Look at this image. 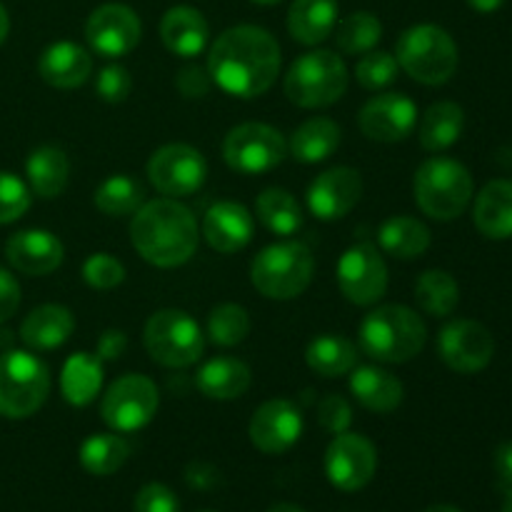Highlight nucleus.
Segmentation results:
<instances>
[{
    "label": "nucleus",
    "mask_w": 512,
    "mask_h": 512,
    "mask_svg": "<svg viewBox=\"0 0 512 512\" xmlns=\"http://www.w3.org/2000/svg\"><path fill=\"white\" fill-rule=\"evenodd\" d=\"M280 45L258 25H235L220 33L208 53L210 80L233 98L268 93L280 73Z\"/></svg>",
    "instance_id": "nucleus-1"
},
{
    "label": "nucleus",
    "mask_w": 512,
    "mask_h": 512,
    "mask_svg": "<svg viewBox=\"0 0 512 512\" xmlns=\"http://www.w3.org/2000/svg\"><path fill=\"white\" fill-rule=\"evenodd\" d=\"M198 220L175 198L143 203L130 223V240L145 263L155 268H178L198 248Z\"/></svg>",
    "instance_id": "nucleus-2"
},
{
    "label": "nucleus",
    "mask_w": 512,
    "mask_h": 512,
    "mask_svg": "<svg viewBox=\"0 0 512 512\" xmlns=\"http://www.w3.org/2000/svg\"><path fill=\"white\" fill-rule=\"evenodd\" d=\"M425 340H428V328L423 318L405 305L375 308L360 325V348L378 363H408L420 355Z\"/></svg>",
    "instance_id": "nucleus-3"
},
{
    "label": "nucleus",
    "mask_w": 512,
    "mask_h": 512,
    "mask_svg": "<svg viewBox=\"0 0 512 512\" xmlns=\"http://www.w3.org/2000/svg\"><path fill=\"white\" fill-rule=\"evenodd\" d=\"M313 253L300 240L273 243L255 255L250 280L263 298L293 300L308 290L313 280Z\"/></svg>",
    "instance_id": "nucleus-4"
},
{
    "label": "nucleus",
    "mask_w": 512,
    "mask_h": 512,
    "mask_svg": "<svg viewBox=\"0 0 512 512\" xmlns=\"http://www.w3.org/2000/svg\"><path fill=\"white\" fill-rule=\"evenodd\" d=\"M395 60L418 83L443 85L458 70V45L440 25L420 23L400 35Z\"/></svg>",
    "instance_id": "nucleus-5"
},
{
    "label": "nucleus",
    "mask_w": 512,
    "mask_h": 512,
    "mask_svg": "<svg viewBox=\"0 0 512 512\" xmlns=\"http://www.w3.org/2000/svg\"><path fill=\"white\" fill-rule=\"evenodd\" d=\"M418 208L433 220H455L473 200V175L453 158H430L413 180Z\"/></svg>",
    "instance_id": "nucleus-6"
},
{
    "label": "nucleus",
    "mask_w": 512,
    "mask_h": 512,
    "mask_svg": "<svg viewBox=\"0 0 512 512\" xmlns=\"http://www.w3.org/2000/svg\"><path fill=\"white\" fill-rule=\"evenodd\" d=\"M283 88L298 108H328L348 90V68L333 50H313L290 65Z\"/></svg>",
    "instance_id": "nucleus-7"
},
{
    "label": "nucleus",
    "mask_w": 512,
    "mask_h": 512,
    "mask_svg": "<svg viewBox=\"0 0 512 512\" xmlns=\"http://www.w3.org/2000/svg\"><path fill=\"white\" fill-rule=\"evenodd\" d=\"M50 393V370L28 350L0 355V415L23 420L38 413Z\"/></svg>",
    "instance_id": "nucleus-8"
},
{
    "label": "nucleus",
    "mask_w": 512,
    "mask_h": 512,
    "mask_svg": "<svg viewBox=\"0 0 512 512\" xmlns=\"http://www.w3.org/2000/svg\"><path fill=\"white\" fill-rule=\"evenodd\" d=\"M143 343L155 363L165 368H188L203 358L205 335L188 313L168 308L150 315Z\"/></svg>",
    "instance_id": "nucleus-9"
},
{
    "label": "nucleus",
    "mask_w": 512,
    "mask_h": 512,
    "mask_svg": "<svg viewBox=\"0 0 512 512\" xmlns=\"http://www.w3.org/2000/svg\"><path fill=\"white\" fill-rule=\"evenodd\" d=\"M288 155L283 133L265 123L235 125L223 140V158L240 175H263L278 168Z\"/></svg>",
    "instance_id": "nucleus-10"
},
{
    "label": "nucleus",
    "mask_w": 512,
    "mask_h": 512,
    "mask_svg": "<svg viewBox=\"0 0 512 512\" xmlns=\"http://www.w3.org/2000/svg\"><path fill=\"white\" fill-rule=\"evenodd\" d=\"M148 178L165 198H188L205 185L208 163L193 145L170 143L150 155Z\"/></svg>",
    "instance_id": "nucleus-11"
},
{
    "label": "nucleus",
    "mask_w": 512,
    "mask_h": 512,
    "mask_svg": "<svg viewBox=\"0 0 512 512\" xmlns=\"http://www.w3.org/2000/svg\"><path fill=\"white\" fill-rule=\"evenodd\" d=\"M158 388L145 375H123L103 395L100 415L115 433H133L145 428L158 413Z\"/></svg>",
    "instance_id": "nucleus-12"
},
{
    "label": "nucleus",
    "mask_w": 512,
    "mask_h": 512,
    "mask_svg": "<svg viewBox=\"0 0 512 512\" xmlns=\"http://www.w3.org/2000/svg\"><path fill=\"white\" fill-rule=\"evenodd\" d=\"M338 288L350 303L375 305L388 290V265L375 245L355 243L338 260Z\"/></svg>",
    "instance_id": "nucleus-13"
},
{
    "label": "nucleus",
    "mask_w": 512,
    "mask_h": 512,
    "mask_svg": "<svg viewBox=\"0 0 512 512\" xmlns=\"http://www.w3.org/2000/svg\"><path fill=\"white\" fill-rule=\"evenodd\" d=\"M378 470V450L368 438L358 433L335 435L325 453V475L330 483L345 493L363 490Z\"/></svg>",
    "instance_id": "nucleus-14"
},
{
    "label": "nucleus",
    "mask_w": 512,
    "mask_h": 512,
    "mask_svg": "<svg viewBox=\"0 0 512 512\" xmlns=\"http://www.w3.org/2000/svg\"><path fill=\"white\" fill-rule=\"evenodd\" d=\"M143 35L138 13L123 3H105L90 13L85 23L88 45L103 58H123L133 53Z\"/></svg>",
    "instance_id": "nucleus-15"
},
{
    "label": "nucleus",
    "mask_w": 512,
    "mask_h": 512,
    "mask_svg": "<svg viewBox=\"0 0 512 512\" xmlns=\"http://www.w3.org/2000/svg\"><path fill=\"white\" fill-rule=\"evenodd\" d=\"M438 353L450 370L473 375L490 365L495 355V340L483 323L453 320L440 330Z\"/></svg>",
    "instance_id": "nucleus-16"
},
{
    "label": "nucleus",
    "mask_w": 512,
    "mask_h": 512,
    "mask_svg": "<svg viewBox=\"0 0 512 512\" xmlns=\"http://www.w3.org/2000/svg\"><path fill=\"white\" fill-rule=\"evenodd\" d=\"M418 123V105L405 93H380L358 115L360 133L375 143H400Z\"/></svg>",
    "instance_id": "nucleus-17"
},
{
    "label": "nucleus",
    "mask_w": 512,
    "mask_h": 512,
    "mask_svg": "<svg viewBox=\"0 0 512 512\" xmlns=\"http://www.w3.org/2000/svg\"><path fill=\"white\" fill-rule=\"evenodd\" d=\"M250 443L265 455H280L293 448L303 435V415L285 398L268 400L250 418Z\"/></svg>",
    "instance_id": "nucleus-18"
},
{
    "label": "nucleus",
    "mask_w": 512,
    "mask_h": 512,
    "mask_svg": "<svg viewBox=\"0 0 512 512\" xmlns=\"http://www.w3.org/2000/svg\"><path fill=\"white\" fill-rule=\"evenodd\" d=\"M363 198V178L355 168L338 165L310 183L308 208L318 220H340L355 208Z\"/></svg>",
    "instance_id": "nucleus-19"
},
{
    "label": "nucleus",
    "mask_w": 512,
    "mask_h": 512,
    "mask_svg": "<svg viewBox=\"0 0 512 512\" xmlns=\"http://www.w3.org/2000/svg\"><path fill=\"white\" fill-rule=\"evenodd\" d=\"M63 243L48 230H20L5 243V258L23 275H48L63 263Z\"/></svg>",
    "instance_id": "nucleus-20"
},
{
    "label": "nucleus",
    "mask_w": 512,
    "mask_h": 512,
    "mask_svg": "<svg viewBox=\"0 0 512 512\" xmlns=\"http://www.w3.org/2000/svg\"><path fill=\"white\" fill-rule=\"evenodd\" d=\"M203 235L218 253H238L253 238V215L235 200H220L205 213Z\"/></svg>",
    "instance_id": "nucleus-21"
},
{
    "label": "nucleus",
    "mask_w": 512,
    "mask_h": 512,
    "mask_svg": "<svg viewBox=\"0 0 512 512\" xmlns=\"http://www.w3.org/2000/svg\"><path fill=\"white\" fill-rule=\"evenodd\" d=\"M40 78L60 90L80 88L93 73V58L85 48L70 40H58L48 45L38 60Z\"/></svg>",
    "instance_id": "nucleus-22"
},
{
    "label": "nucleus",
    "mask_w": 512,
    "mask_h": 512,
    "mask_svg": "<svg viewBox=\"0 0 512 512\" xmlns=\"http://www.w3.org/2000/svg\"><path fill=\"white\" fill-rule=\"evenodd\" d=\"M160 38L173 55L195 58L205 50L210 38L208 20L190 5H175L160 20Z\"/></svg>",
    "instance_id": "nucleus-23"
},
{
    "label": "nucleus",
    "mask_w": 512,
    "mask_h": 512,
    "mask_svg": "<svg viewBox=\"0 0 512 512\" xmlns=\"http://www.w3.org/2000/svg\"><path fill=\"white\" fill-rule=\"evenodd\" d=\"M75 330V318L68 308L63 305H40V308L30 310L28 318L20 325V340L33 350H55Z\"/></svg>",
    "instance_id": "nucleus-24"
},
{
    "label": "nucleus",
    "mask_w": 512,
    "mask_h": 512,
    "mask_svg": "<svg viewBox=\"0 0 512 512\" xmlns=\"http://www.w3.org/2000/svg\"><path fill=\"white\" fill-rule=\"evenodd\" d=\"M350 393L355 395L363 408L373 413H393L403 403V383L388 370L363 365V368L350 370Z\"/></svg>",
    "instance_id": "nucleus-25"
},
{
    "label": "nucleus",
    "mask_w": 512,
    "mask_h": 512,
    "mask_svg": "<svg viewBox=\"0 0 512 512\" xmlns=\"http://www.w3.org/2000/svg\"><path fill=\"white\" fill-rule=\"evenodd\" d=\"M473 220L485 238H512V180H493L480 190L475 198Z\"/></svg>",
    "instance_id": "nucleus-26"
},
{
    "label": "nucleus",
    "mask_w": 512,
    "mask_h": 512,
    "mask_svg": "<svg viewBox=\"0 0 512 512\" xmlns=\"http://www.w3.org/2000/svg\"><path fill=\"white\" fill-rule=\"evenodd\" d=\"M338 25V0H295L288 13V33L303 45H320Z\"/></svg>",
    "instance_id": "nucleus-27"
},
{
    "label": "nucleus",
    "mask_w": 512,
    "mask_h": 512,
    "mask_svg": "<svg viewBox=\"0 0 512 512\" xmlns=\"http://www.w3.org/2000/svg\"><path fill=\"white\" fill-rule=\"evenodd\" d=\"M250 380H253V375L243 360L220 355V358L208 360L198 370L195 385L210 400H235L248 393Z\"/></svg>",
    "instance_id": "nucleus-28"
},
{
    "label": "nucleus",
    "mask_w": 512,
    "mask_h": 512,
    "mask_svg": "<svg viewBox=\"0 0 512 512\" xmlns=\"http://www.w3.org/2000/svg\"><path fill=\"white\" fill-rule=\"evenodd\" d=\"M340 140H343L340 125L320 115V118H310L300 128H295V133L290 135L288 150L298 163L315 165L328 160L340 148Z\"/></svg>",
    "instance_id": "nucleus-29"
},
{
    "label": "nucleus",
    "mask_w": 512,
    "mask_h": 512,
    "mask_svg": "<svg viewBox=\"0 0 512 512\" xmlns=\"http://www.w3.org/2000/svg\"><path fill=\"white\" fill-rule=\"evenodd\" d=\"M25 175H28L30 193H35L43 200H53L68 185L70 160L63 148L43 145V148H35L30 153L28 163H25Z\"/></svg>",
    "instance_id": "nucleus-30"
},
{
    "label": "nucleus",
    "mask_w": 512,
    "mask_h": 512,
    "mask_svg": "<svg viewBox=\"0 0 512 512\" xmlns=\"http://www.w3.org/2000/svg\"><path fill=\"white\" fill-rule=\"evenodd\" d=\"M103 388V360L90 353H75L65 360L60 373V393L75 408H85Z\"/></svg>",
    "instance_id": "nucleus-31"
},
{
    "label": "nucleus",
    "mask_w": 512,
    "mask_h": 512,
    "mask_svg": "<svg viewBox=\"0 0 512 512\" xmlns=\"http://www.w3.org/2000/svg\"><path fill=\"white\" fill-rule=\"evenodd\" d=\"M465 128V113L458 103L453 100H440L425 110L423 120H420V145L430 153H440L455 145L463 135Z\"/></svg>",
    "instance_id": "nucleus-32"
},
{
    "label": "nucleus",
    "mask_w": 512,
    "mask_h": 512,
    "mask_svg": "<svg viewBox=\"0 0 512 512\" xmlns=\"http://www.w3.org/2000/svg\"><path fill=\"white\" fill-rule=\"evenodd\" d=\"M380 248L398 260H415L430 248V230L410 215H395L380 225Z\"/></svg>",
    "instance_id": "nucleus-33"
},
{
    "label": "nucleus",
    "mask_w": 512,
    "mask_h": 512,
    "mask_svg": "<svg viewBox=\"0 0 512 512\" xmlns=\"http://www.w3.org/2000/svg\"><path fill=\"white\" fill-rule=\"evenodd\" d=\"M305 360H308L313 373L323 375V378H340V375H348L355 368L358 350L345 335L325 333L310 340L308 350H305Z\"/></svg>",
    "instance_id": "nucleus-34"
},
{
    "label": "nucleus",
    "mask_w": 512,
    "mask_h": 512,
    "mask_svg": "<svg viewBox=\"0 0 512 512\" xmlns=\"http://www.w3.org/2000/svg\"><path fill=\"white\" fill-rule=\"evenodd\" d=\"M255 215L275 235H293L303 225V210L298 200L283 188H268L255 200Z\"/></svg>",
    "instance_id": "nucleus-35"
},
{
    "label": "nucleus",
    "mask_w": 512,
    "mask_h": 512,
    "mask_svg": "<svg viewBox=\"0 0 512 512\" xmlns=\"http://www.w3.org/2000/svg\"><path fill=\"white\" fill-rule=\"evenodd\" d=\"M93 203L100 213L110 218L135 215L145 203V188L138 178H130V175H110L95 190Z\"/></svg>",
    "instance_id": "nucleus-36"
},
{
    "label": "nucleus",
    "mask_w": 512,
    "mask_h": 512,
    "mask_svg": "<svg viewBox=\"0 0 512 512\" xmlns=\"http://www.w3.org/2000/svg\"><path fill=\"white\" fill-rule=\"evenodd\" d=\"M130 458V443L115 433L90 435L80 445V465L90 475H113L118 473Z\"/></svg>",
    "instance_id": "nucleus-37"
},
{
    "label": "nucleus",
    "mask_w": 512,
    "mask_h": 512,
    "mask_svg": "<svg viewBox=\"0 0 512 512\" xmlns=\"http://www.w3.org/2000/svg\"><path fill=\"white\" fill-rule=\"evenodd\" d=\"M415 300L428 315L448 318L460 303L458 280L445 270H425L415 283Z\"/></svg>",
    "instance_id": "nucleus-38"
},
{
    "label": "nucleus",
    "mask_w": 512,
    "mask_h": 512,
    "mask_svg": "<svg viewBox=\"0 0 512 512\" xmlns=\"http://www.w3.org/2000/svg\"><path fill=\"white\" fill-rule=\"evenodd\" d=\"M335 45L345 55H365L375 50V45L383 38V23L373 13H350L348 18L335 25Z\"/></svg>",
    "instance_id": "nucleus-39"
},
{
    "label": "nucleus",
    "mask_w": 512,
    "mask_h": 512,
    "mask_svg": "<svg viewBox=\"0 0 512 512\" xmlns=\"http://www.w3.org/2000/svg\"><path fill=\"white\" fill-rule=\"evenodd\" d=\"M250 335V315L248 310L235 303H223L210 313L208 318V338L210 343L220 348H233L240 345Z\"/></svg>",
    "instance_id": "nucleus-40"
},
{
    "label": "nucleus",
    "mask_w": 512,
    "mask_h": 512,
    "mask_svg": "<svg viewBox=\"0 0 512 512\" xmlns=\"http://www.w3.org/2000/svg\"><path fill=\"white\" fill-rule=\"evenodd\" d=\"M398 60L395 55L385 53V50H370L355 65V78L365 90H380L388 88L398 78Z\"/></svg>",
    "instance_id": "nucleus-41"
},
{
    "label": "nucleus",
    "mask_w": 512,
    "mask_h": 512,
    "mask_svg": "<svg viewBox=\"0 0 512 512\" xmlns=\"http://www.w3.org/2000/svg\"><path fill=\"white\" fill-rule=\"evenodd\" d=\"M30 208V188L13 173L0 170V225L23 218Z\"/></svg>",
    "instance_id": "nucleus-42"
},
{
    "label": "nucleus",
    "mask_w": 512,
    "mask_h": 512,
    "mask_svg": "<svg viewBox=\"0 0 512 512\" xmlns=\"http://www.w3.org/2000/svg\"><path fill=\"white\" fill-rule=\"evenodd\" d=\"M83 278L90 288L95 290H110L118 288L125 280V268L118 258L110 253H95L85 260Z\"/></svg>",
    "instance_id": "nucleus-43"
},
{
    "label": "nucleus",
    "mask_w": 512,
    "mask_h": 512,
    "mask_svg": "<svg viewBox=\"0 0 512 512\" xmlns=\"http://www.w3.org/2000/svg\"><path fill=\"white\" fill-rule=\"evenodd\" d=\"M130 90H133V78H130V73L123 65H108V68L100 70V75L95 78V93H98L105 103H123L130 95Z\"/></svg>",
    "instance_id": "nucleus-44"
},
{
    "label": "nucleus",
    "mask_w": 512,
    "mask_h": 512,
    "mask_svg": "<svg viewBox=\"0 0 512 512\" xmlns=\"http://www.w3.org/2000/svg\"><path fill=\"white\" fill-rule=\"evenodd\" d=\"M318 423L330 435L348 433L350 423H353V410L343 395H325L318 403Z\"/></svg>",
    "instance_id": "nucleus-45"
},
{
    "label": "nucleus",
    "mask_w": 512,
    "mask_h": 512,
    "mask_svg": "<svg viewBox=\"0 0 512 512\" xmlns=\"http://www.w3.org/2000/svg\"><path fill=\"white\" fill-rule=\"evenodd\" d=\"M135 512H180V503L168 485L148 483L135 495Z\"/></svg>",
    "instance_id": "nucleus-46"
},
{
    "label": "nucleus",
    "mask_w": 512,
    "mask_h": 512,
    "mask_svg": "<svg viewBox=\"0 0 512 512\" xmlns=\"http://www.w3.org/2000/svg\"><path fill=\"white\" fill-rule=\"evenodd\" d=\"M210 83L213 80H210L208 68H203V65H185L178 78H175V85H178L185 98H203V95H208Z\"/></svg>",
    "instance_id": "nucleus-47"
},
{
    "label": "nucleus",
    "mask_w": 512,
    "mask_h": 512,
    "mask_svg": "<svg viewBox=\"0 0 512 512\" xmlns=\"http://www.w3.org/2000/svg\"><path fill=\"white\" fill-rule=\"evenodd\" d=\"M20 308V285L5 268H0V323L13 318Z\"/></svg>",
    "instance_id": "nucleus-48"
},
{
    "label": "nucleus",
    "mask_w": 512,
    "mask_h": 512,
    "mask_svg": "<svg viewBox=\"0 0 512 512\" xmlns=\"http://www.w3.org/2000/svg\"><path fill=\"white\" fill-rule=\"evenodd\" d=\"M128 348V338L123 330H105L98 340V358L100 360H118Z\"/></svg>",
    "instance_id": "nucleus-49"
},
{
    "label": "nucleus",
    "mask_w": 512,
    "mask_h": 512,
    "mask_svg": "<svg viewBox=\"0 0 512 512\" xmlns=\"http://www.w3.org/2000/svg\"><path fill=\"white\" fill-rule=\"evenodd\" d=\"M185 480H188L190 488L198 490H210L220 485L218 470L210 468L208 463H193L188 470H185Z\"/></svg>",
    "instance_id": "nucleus-50"
},
{
    "label": "nucleus",
    "mask_w": 512,
    "mask_h": 512,
    "mask_svg": "<svg viewBox=\"0 0 512 512\" xmlns=\"http://www.w3.org/2000/svg\"><path fill=\"white\" fill-rule=\"evenodd\" d=\"M495 475H498L500 488L512 490V440L495 450Z\"/></svg>",
    "instance_id": "nucleus-51"
},
{
    "label": "nucleus",
    "mask_w": 512,
    "mask_h": 512,
    "mask_svg": "<svg viewBox=\"0 0 512 512\" xmlns=\"http://www.w3.org/2000/svg\"><path fill=\"white\" fill-rule=\"evenodd\" d=\"M465 3L478 10V13H495V10L503 8L505 0H465Z\"/></svg>",
    "instance_id": "nucleus-52"
},
{
    "label": "nucleus",
    "mask_w": 512,
    "mask_h": 512,
    "mask_svg": "<svg viewBox=\"0 0 512 512\" xmlns=\"http://www.w3.org/2000/svg\"><path fill=\"white\" fill-rule=\"evenodd\" d=\"M8 30H10V18H8V10L3 8V3H0V45L5 43V38H8Z\"/></svg>",
    "instance_id": "nucleus-53"
},
{
    "label": "nucleus",
    "mask_w": 512,
    "mask_h": 512,
    "mask_svg": "<svg viewBox=\"0 0 512 512\" xmlns=\"http://www.w3.org/2000/svg\"><path fill=\"white\" fill-rule=\"evenodd\" d=\"M268 512H305V510H300L298 505H290V503H278V505H273V508H270Z\"/></svg>",
    "instance_id": "nucleus-54"
},
{
    "label": "nucleus",
    "mask_w": 512,
    "mask_h": 512,
    "mask_svg": "<svg viewBox=\"0 0 512 512\" xmlns=\"http://www.w3.org/2000/svg\"><path fill=\"white\" fill-rule=\"evenodd\" d=\"M425 512H463V510L453 508V505H433V508H428Z\"/></svg>",
    "instance_id": "nucleus-55"
},
{
    "label": "nucleus",
    "mask_w": 512,
    "mask_h": 512,
    "mask_svg": "<svg viewBox=\"0 0 512 512\" xmlns=\"http://www.w3.org/2000/svg\"><path fill=\"white\" fill-rule=\"evenodd\" d=\"M503 512H512V490H508V495H505V505H503Z\"/></svg>",
    "instance_id": "nucleus-56"
},
{
    "label": "nucleus",
    "mask_w": 512,
    "mask_h": 512,
    "mask_svg": "<svg viewBox=\"0 0 512 512\" xmlns=\"http://www.w3.org/2000/svg\"><path fill=\"white\" fill-rule=\"evenodd\" d=\"M253 3H258V5H275V3H280V0H253Z\"/></svg>",
    "instance_id": "nucleus-57"
}]
</instances>
